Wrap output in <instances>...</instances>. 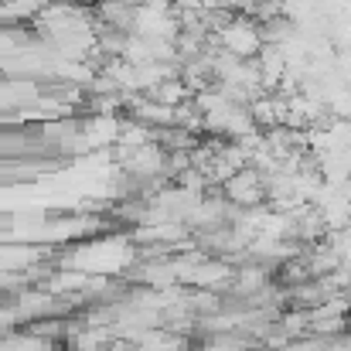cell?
<instances>
[{"instance_id": "6da1fadb", "label": "cell", "mask_w": 351, "mask_h": 351, "mask_svg": "<svg viewBox=\"0 0 351 351\" xmlns=\"http://www.w3.org/2000/svg\"><path fill=\"white\" fill-rule=\"evenodd\" d=\"M215 45H219L222 51L235 55V58H256L259 48H263V41H259V24H256L252 17H245V14H235L232 21L215 34Z\"/></svg>"}]
</instances>
